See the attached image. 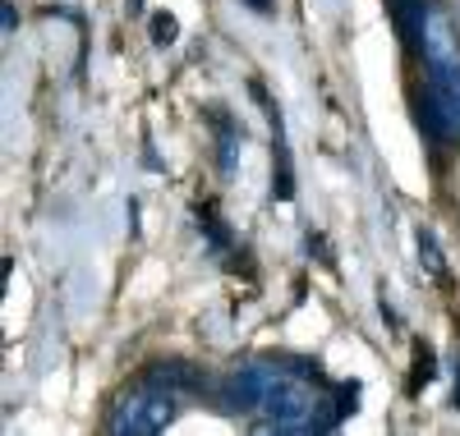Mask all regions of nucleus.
Wrapping results in <instances>:
<instances>
[{
    "label": "nucleus",
    "mask_w": 460,
    "mask_h": 436,
    "mask_svg": "<svg viewBox=\"0 0 460 436\" xmlns=\"http://www.w3.org/2000/svg\"><path fill=\"white\" fill-rule=\"evenodd\" d=\"M424 125L433 138H460V47L447 23H429L424 42Z\"/></svg>",
    "instance_id": "f03ea898"
},
{
    "label": "nucleus",
    "mask_w": 460,
    "mask_h": 436,
    "mask_svg": "<svg viewBox=\"0 0 460 436\" xmlns=\"http://www.w3.org/2000/svg\"><path fill=\"white\" fill-rule=\"evenodd\" d=\"M290 368H295V359L235 363L208 386V395L221 414L262 418L277 432H327L350 414L345 409V395L332 390L318 377V368H309V363H299V372H290Z\"/></svg>",
    "instance_id": "f257e3e1"
},
{
    "label": "nucleus",
    "mask_w": 460,
    "mask_h": 436,
    "mask_svg": "<svg viewBox=\"0 0 460 436\" xmlns=\"http://www.w3.org/2000/svg\"><path fill=\"white\" fill-rule=\"evenodd\" d=\"M392 19H396V32L410 56H424V42H429V5L424 0H392Z\"/></svg>",
    "instance_id": "20e7f679"
},
{
    "label": "nucleus",
    "mask_w": 460,
    "mask_h": 436,
    "mask_svg": "<svg viewBox=\"0 0 460 436\" xmlns=\"http://www.w3.org/2000/svg\"><path fill=\"white\" fill-rule=\"evenodd\" d=\"M180 386H171L162 372H143L111 409V432L120 436H157L180 414Z\"/></svg>",
    "instance_id": "7ed1b4c3"
}]
</instances>
